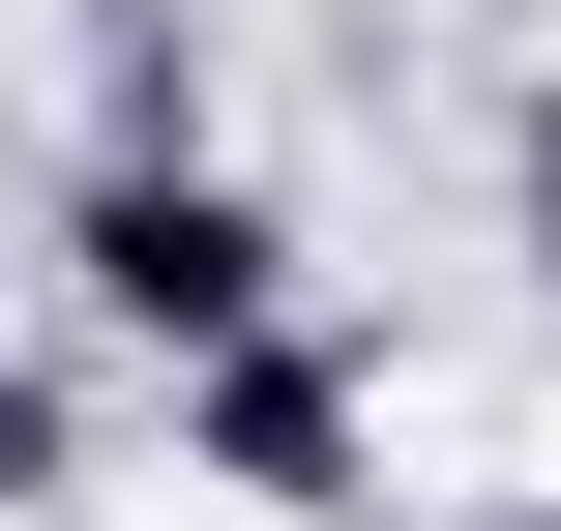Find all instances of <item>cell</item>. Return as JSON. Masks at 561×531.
Segmentation results:
<instances>
[{
  "label": "cell",
  "mask_w": 561,
  "mask_h": 531,
  "mask_svg": "<svg viewBox=\"0 0 561 531\" xmlns=\"http://www.w3.org/2000/svg\"><path fill=\"white\" fill-rule=\"evenodd\" d=\"M59 296H89L118 355H237V325H296V207H266L237 148H89V177H59Z\"/></svg>",
  "instance_id": "1"
},
{
  "label": "cell",
  "mask_w": 561,
  "mask_h": 531,
  "mask_svg": "<svg viewBox=\"0 0 561 531\" xmlns=\"http://www.w3.org/2000/svg\"><path fill=\"white\" fill-rule=\"evenodd\" d=\"M355 443H385V414H355V355H325V325H237V355H178V473H207V503L325 531V503H355Z\"/></svg>",
  "instance_id": "2"
},
{
  "label": "cell",
  "mask_w": 561,
  "mask_h": 531,
  "mask_svg": "<svg viewBox=\"0 0 561 531\" xmlns=\"http://www.w3.org/2000/svg\"><path fill=\"white\" fill-rule=\"evenodd\" d=\"M503 236H533V296H561V89L503 118Z\"/></svg>",
  "instance_id": "3"
},
{
  "label": "cell",
  "mask_w": 561,
  "mask_h": 531,
  "mask_svg": "<svg viewBox=\"0 0 561 531\" xmlns=\"http://www.w3.org/2000/svg\"><path fill=\"white\" fill-rule=\"evenodd\" d=\"M59 503V384H30V355H0V531Z\"/></svg>",
  "instance_id": "4"
},
{
  "label": "cell",
  "mask_w": 561,
  "mask_h": 531,
  "mask_svg": "<svg viewBox=\"0 0 561 531\" xmlns=\"http://www.w3.org/2000/svg\"><path fill=\"white\" fill-rule=\"evenodd\" d=\"M503 531H561V503H503Z\"/></svg>",
  "instance_id": "5"
}]
</instances>
